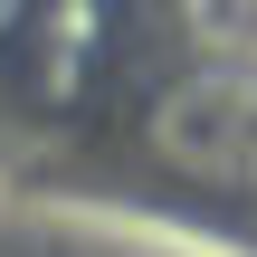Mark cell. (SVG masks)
Masks as SVG:
<instances>
[{
    "instance_id": "6da1fadb",
    "label": "cell",
    "mask_w": 257,
    "mask_h": 257,
    "mask_svg": "<svg viewBox=\"0 0 257 257\" xmlns=\"http://www.w3.org/2000/svg\"><path fill=\"white\" fill-rule=\"evenodd\" d=\"M153 153L191 181H219V191H257V67L248 57H219V67H191L153 95Z\"/></svg>"
},
{
    "instance_id": "7a4b0ae2",
    "label": "cell",
    "mask_w": 257,
    "mask_h": 257,
    "mask_svg": "<svg viewBox=\"0 0 257 257\" xmlns=\"http://www.w3.org/2000/svg\"><path fill=\"white\" fill-rule=\"evenodd\" d=\"M38 10H48V0H0V48H10V38H29V19H38Z\"/></svg>"
}]
</instances>
